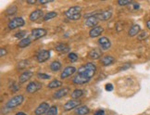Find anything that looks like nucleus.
Returning <instances> with one entry per match:
<instances>
[{
	"label": "nucleus",
	"instance_id": "72a5a7b5",
	"mask_svg": "<svg viewBox=\"0 0 150 115\" xmlns=\"http://www.w3.org/2000/svg\"><path fill=\"white\" fill-rule=\"evenodd\" d=\"M118 3H119V5H120V6H126V5L132 4V2L129 1V0H120V1H119Z\"/></svg>",
	"mask_w": 150,
	"mask_h": 115
},
{
	"label": "nucleus",
	"instance_id": "cd10ccee",
	"mask_svg": "<svg viewBox=\"0 0 150 115\" xmlns=\"http://www.w3.org/2000/svg\"><path fill=\"white\" fill-rule=\"evenodd\" d=\"M57 16V12H54V11H52V12H49L47 13V15L44 16V21H48V20H51L53 18H56V17Z\"/></svg>",
	"mask_w": 150,
	"mask_h": 115
},
{
	"label": "nucleus",
	"instance_id": "5701e85b",
	"mask_svg": "<svg viewBox=\"0 0 150 115\" xmlns=\"http://www.w3.org/2000/svg\"><path fill=\"white\" fill-rule=\"evenodd\" d=\"M89 56H90L91 59L97 60V59H99V58L101 57V52H100V50H98V49H94L89 53Z\"/></svg>",
	"mask_w": 150,
	"mask_h": 115
},
{
	"label": "nucleus",
	"instance_id": "bb28decb",
	"mask_svg": "<svg viewBox=\"0 0 150 115\" xmlns=\"http://www.w3.org/2000/svg\"><path fill=\"white\" fill-rule=\"evenodd\" d=\"M83 95V90H81V89H76V90H74L72 92V94H71V97L73 99H79V97H81Z\"/></svg>",
	"mask_w": 150,
	"mask_h": 115
},
{
	"label": "nucleus",
	"instance_id": "dca6fc26",
	"mask_svg": "<svg viewBox=\"0 0 150 115\" xmlns=\"http://www.w3.org/2000/svg\"><path fill=\"white\" fill-rule=\"evenodd\" d=\"M43 16V11L41 9H36L33 11V12L31 13L30 15V20L33 21H35L37 20H39L41 17Z\"/></svg>",
	"mask_w": 150,
	"mask_h": 115
},
{
	"label": "nucleus",
	"instance_id": "6e6552de",
	"mask_svg": "<svg viewBox=\"0 0 150 115\" xmlns=\"http://www.w3.org/2000/svg\"><path fill=\"white\" fill-rule=\"evenodd\" d=\"M42 87V84L37 82H32L30 83L26 87V91L28 93H34V92L38 91L40 88Z\"/></svg>",
	"mask_w": 150,
	"mask_h": 115
},
{
	"label": "nucleus",
	"instance_id": "6ab92c4d",
	"mask_svg": "<svg viewBox=\"0 0 150 115\" xmlns=\"http://www.w3.org/2000/svg\"><path fill=\"white\" fill-rule=\"evenodd\" d=\"M114 61H115V59L111 56H105L101 59V63L104 66L110 65V64H112V63H114Z\"/></svg>",
	"mask_w": 150,
	"mask_h": 115
},
{
	"label": "nucleus",
	"instance_id": "39448f33",
	"mask_svg": "<svg viewBox=\"0 0 150 115\" xmlns=\"http://www.w3.org/2000/svg\"><path fill=\"white\" fill-rule=\"evenodd\" d=\"M50 58V51L48 50H41L36 56V60L38 62H45Z\"/></svg>",
	"mask_w": 150,
	"mask_h": 115
},
{
	"label": "nucleus",
	"instance_id": "a18cd8bd",
	"mask_svg": "<svg viewBox=\"0 0 150 115\" xmlns=\"http://www.w3.org/2000/svg\"><path fill=\"white\" fill-rule=\"evenodd\" d=\"M15 115H27V114L24 113V112H18V113H16Z\"/></svg>",
	"mask_w": 150,
	"mask_h": 115
},
{
	"label": "nucleus",
	"instance_id": "c9c22d12",
	"mask_svg": "<svg viewBox=\"0 0 150 115\" xmlns=\"http://www.w3.org/2000/svg\"><path fill=\"white\" fill-rule=\"evenodd\" d=\"M38 76L41 79H49L50 78L48 74H45V73H38Z\"/></svg>",
	"mask_w": 150,
	"mask_h": 115
},
{
	"label": "nucleus",
	"instance_id": "c756f323",
	"mask_svg": "<svg viewBox=\"0 0 150 115\" xmlns=\"http://www.w3.org/2000/svg\"><path fill=\"white\" fill-rule=\"evenodd\" d=\"M68 58H69V60H70V61H71V62H75L78 60V56L75 53H70L68 55Z\"/></svg>",
	"mask_w": 150,
	"mask_h": 115
},
{
	"label": "nucleus",
	"instance_id": "f704fd0d",
	"mask_svg": "<svg viewBox=\"0 0 150 115\" xmlns=\"http://www.w3.org/2000/svg\"><path fill=\"white\" fill-rule=\"evenodd\" d=\"M11 91L12 92H17L19 90V85L17 84H15V83H12V86H11Z\"/></svg>",
	"mask_w": 150,
	"mask_h": 115
},
{
	"label": "nucleus",
	"instance_id": "58836bf2",
	"mask_svg": "<svg viewBox=\"0 0 150 115\" xmlns=\"http://www.w3.org/2000/svg\"><path fill=\"white\" fill-rule=\"evenodd\" d=\"M95 115H105V111H97L95 113Z\"/></svg>",
	"mask_w": 150,
	"mask_h": 115
},
{
	"label": "nucleus",
	"instance_id": "2f4dec72",
	"mask_svg": "<svg viewBox=\"0 0 150 115\" xmlns=\"http://www.w3.org/2000/svg\"><path fill=\"white\" fill-rule=\"evenodd\" d=\"M147 35H148L147 33L144 31V32H142V33L139 34V35H138V39H139V40H144V39H146V38L147 37Z\"/></svg>",
	"mask_w": 150,
	"mask_h": 115
},
{
	"label": "nucleus",
	"instance_id": "7ed1b4c3",
	"mask_svg": "<svg viewBox=\"0 0 150 115\" xmlns=\"http://www.w3.org/2000/svg\"><path fill=\"white\" fill-rule=\"evenodd\" d=\"M23 96H16L14 97H12V99H10L8 102L7 104H6V106H7V108L8 109H13V108H16L20 106L22 102H23Z\"/></svg>",
	"mask_w": 150,
	"mask_h": 115
},
{
	"label": "nucleus",
	"instance_id": "20e7f679",
	"mask_svg": "<svg viewBox=\"0 0 150 115\" xmlns=\"http://www.w3.org/2000/svg\"><path fill=\"white\" fill-rule=\"evenodd\" d=\"M25 24V21L24 20L21 18V17H17V18H14L11 21H9V23L8 25L9 30H14L16 28H19L21 27Z\"/></svg>",
	"mask_w": 150,
	"mask_h": 115
},
{
	"label": "nucleus",
	"instance_id": "37998d69",
	"mask_svg": "<svg viewBox=\"0 0 150 115\" xmlns=\"http://www.w3.org/2000/svg\"><path fill=\"white\" fill-rule=\"evenodd\" d=\"M146 26H147V28L150 30V20L146 21Z\"/></svg>",
	"mask_w": 150,
	"mask_h": 115
},
{
	"label": "nucleus",
	"instance_id": "4468645a",
	"mask_svg": "<svg viewBox=\"0 0 150 115\" xmlns=\"http://www.w3.org/2000/svg\"><path fill=\"white\" fill-rule=\"evenodd\" d=\"M80 102L76 99H71L70 101H68L66 104L64 105V110L65 111H71L72 109L76 108L77 106H79Z\"/></svg>",
	"mask_w": 150,
	"mask_h": 115
},
{
	"label": "nucleus",
	"instance_id": "423d86ee",
	"mask_svg": "<svg viewBox=\"0 0 150 115\" xmlns=\"http://www.w3.org/2000/svg\"><path fill=\"white\" fill-rule=\"evenodd\" d=\"M49 104L47 102H43L42 104H40L36 109H35V111H34V113H35V115H42V114H45L47 113L49 110Z\"/></svg>",
	"mask_w": 150,
	"mask_h": 115
},
{
	"label": "nucleus",
	"instance_id": "aec40b11",
	"mask_svg": "<svg viewBox=\"0 0 150 115\" xmlns=\"http://www.w3.org/2000/svg\"><path fill=\"white\" fill-rule=\"evenodd\" d=\"M140 30H141V28H140V26L138 25V24H134V25H132V26L131 27V29L129 30L128 35H129V36H131V37H132V36H135L136 34H138V33L140 32Z\"/></svg>",
	"mask_w": 150,
	"mask_h": 115
},
{
	"label": "nucleus",
	"instance_id": "c85d7f7f",
	"mask_svg": "<svg viewBox=\"0 0 150 115\" xmlns=\"http://www.w3.org/2000/svg\"><path fill=\"white\" fill-rule=\"evenodd\" d=\"M47 115H57V108L56 106H52L47 112Z\"/></svg>",
	"mask_w": 150,
	"mask_h": 115
},
{
	"label": "nucleus",
	"instance_id": "4be33fe9",
	"mask_svg": "<svg viewBox=\"0 0 150 115\" xmlns=\"http://www.w3.org/2000/svg\"><path fill=\"white\" fill-rule=\"evenodd\" d=\"M90 112L89 108H87L86 106H82V107H79L76 111H75V113L77 115H86Z\"/></svg>",
	"mask_w": 150,
	"mask_h": 115
},
{
	"label": "nucleus",
	"instance_id": "473e14b6",
	"mask_svg": "<svg viewBox=\"0 0 150 115\" xmlns=\"http://www.w3.org/2000/svg\"><path fill=\"white\" fill-rule=\"evenodd\" d=\"M25 35H26V32L21 31V32H20V33H17L14 36H15L16 38H22V37H24Z\"/></svg>",
	"mask_w": 150,
	"mask_h": 115
},
{
	"label": "nucleus",
	"instance_id": "9d476101",
	"mask_svg": "<svg viewBox=\"0 0 150 115\" xmlns=\"http://www.w3.org/2000/svg\"><path fill=\"white\" fill-rule=\"evenodd\" d=\"M76 72V69H75V67H72V66H68L64 69V71L62 72L61 73V78L62 79H66L68 77H70L71 75H72V74Z\"/></svg>",
	"mask_w": 150,
	"mask_h": 115
},
{
	"label": "nucleus",
	"instance_id": "412c9836",
	"mask_svg": "<svg viewBox=\"0 0 150 115\" xmlns=\"http://www.w3.org/2000/svg\"><path fill=\"white\" fill-rule=\"evenodd\" d=\"M56 50L60 53H66L70 51V47H68L66 44H57L56 45Z\"/></svg>",
	"mask_w": 150,
	"mask_h": 115
},
{
	"label": "nucleus",
	"instance_id": "393cba45",
	"mask_svg": "<svg viewBox=\"0 0 150 115\" xmlns=\"http://www.w3.org/2000/svg\"><path fill=\"white\" fill-rule=\"evenodd\" d=\"M31 42H32V40H31L30 37L23 38V39L21 40V41H20V43H19V47H20V48H26V47H28V45L31 44Z\"/></svg>",
	"mask_w": 150,
	"mask_h": 115
},
{
	"label": "nucleus",
	"instance_id": "79ce46f5",
	"mask_svg": "<svg viewBox=\"0 0 150 115\" xmlns=\"http://www.w3.org/2000/svg\"><path fill=\"white\" fill-rule=\"evenodd\" d=\"M27 3L28 4H35L36 0H27Z\"/></svg>",
	"mask_w": 150,
	"mask_h": 115
},
{
	"label": "nucleus",
	"instance_id": "a878e982",
	"mask_svg": "<svg viewBox=\"0 0 150 115\" xmlns=\"http://www.w3.org/2000/svg\"><path fill=\"white\" fill-rule=\"evenodd\" d=\"M61 85H62V83L60 81H59V80H54V81H52L50 84H48L47 87L48 88H57Z\"/></svg>",
	"mask_w": 150,
	"mask_h": 115
},
{
	"label": "nucleus",
	"instance_id": "a211bd4d",
	"mask_svg": "<svg viewBox=\"0 0 150 115\" xmlns=\"http://www.w3.org/2000/svg\"><path fill=\"white\" fill-rule=\"evenodd\" d=\"M32 76H33V72H23L22 74H21L19 81H20L21 84H23V83L27 82L28 80L30 79Z\"/></svg>",
	"mask_w": 150,
	"mask_h": 115
},
{
	"label": "nucleus",
	"instance_id": "1a4fd4ad",
	"mask_svg": "<svg viewBox=\"0 0 150 115\" xmlns=\"http://www.w3.org/2000/svg\"><path fill=\"white\" fill-rule=\"evenodd\" d=\"M98 18H97V16L95 15V16H89L87 19H86L85 21V25L87 27H95L96 25H97V23H98Z\"/></svg>",
	"mask_w": 150,
	"mask_h": 115
},
{
	"label": "nucleus",
	"instance_id": "7c9ffc66",
	"mask_svg": "<svg viewBox=\"0 0 150 115\" xmlns=\"http://www.w3.org/2000/svg\"><path fill=\"white\" fill-rule=\"evenodd\" d=\"M16 11H17V8L15 7V6H13V7L8 8V9L7 10V14L8 15H12V14H14L16 12Z\"/></svg>",
	"mask_w": 150,
	"mask_h": 115
},
{
	"label": "nucleus",
	"instance_id": "ddd939ff",
	"mask_svg": "<svg viewBox=\"0 0 150 115\" xmlns=\"http://www.w3.org/2000/svg\"><path fill=\"white\" fill-rule=\"evenodd\" d=\"M90 81L89 79L87 78H85L82 75H80V74H77L76 76H74L73 80H72V82L75 84H86V83H88Z\"/></svg>",
	"mask_w": 150,
	"mask_h": 115
},
{
	"label": "nucleus",
	"instance_id": "f257e3e1",
	"mask_svg": "<svg viewBox=\"0 0 150 115\" xmlns=\"http://www.w3.org/2000/svg\"><path fill=\"white\" fill-rule=\"evenodd\" d=\"M96 65L93 64V63L89 62V63H87V64L82 66L79 69L78 74H80V75H82V76L90 80L92 77L94 76V74L96 73Z\"/></svg>",
	"mask_w": 150,
	"mask_h": 115
},
{
	"label": "nucleus",
	"instance_id": "f03ea898",
	"mask_svg": "<svg viewBox=\"0 0 150 115\" xmlns=\"http://www.w3.org/2000/svg\"><path fill=\"white\" fill-rule=\"evenodd\" d=\"M81 11H82V8L79 7V6H74V7L70 8L66 11L65 16L70 20L77 21L82 17V15H81Z\"/></svg>",
	"mask_w": 150,
	"mask_h": 115
},
{
	"label": "nucleus",
	"instance_id": "e433bc0d",
	"mask_svg": "<svg viewBox=\"0 0 150 115\" xmlns=\"http://www.w3.org/2000/svg\"><path fill=\"white\" fill-rule=\"evenodd\" d=\"M106 90L107 91H112L113 90V85L111 84H106Z\"/></svg>",
	"mask_w": 150,
	"mask_h": 115
},
{
	"label": "nucleus",
	"instance_id": "4c0bfd02",
	"mask_svg": "<svg viewBox=\"0 0 150 115\" xmlns=\"http://www.w3.org/2000/svg\"><path fill=\"white\" fill-rule=\"evenodd\" d=\"M6 54H7V50L4 49V48H1V50H0V56L3 57V56H5Z\"/></svg>",
	"mask_w": 150,
	"mask_h": 115
},
{
	"label": "nucleus",
	"instance_id": "f8f14e48",
	"mask_svg": "<svg viewBox=\"0 0 150 115\" xmlns=\"http://www.w3.org/2000/svg\"><path fill=\"white\" fill-rule=\"evenodd\" d=\"M98 43L100 45V47L103 48V49H108L109 48L111 47V43L110 41L105 36H103V37H100L98 39Z\"/></svg>",
	"mask_w": 150,
	"mask_h": 115
},
{
	"label": "nucleus",
	"instance_id": "ea45409f",
	"mask_svg": "<svg viewBox=\"0 0 150 115\" xmlns=\"http://www.w3.org/2000/svg\"><path fill=\"white\" fill-rule=\"evenodd\" d=\"M130 66H131V64H125V65L122 66V68H120V70H126V69H128Z\"/></svg>",
	"mask_w": 150,
	"mask_h": 115
},
{
	"label": "nucleus",
	"instance_id": "c03bdc74",
	"mask_svg": "<svg viewBox=\"0 0 150 115\" xmlns=\"http://www.w3.org/2000/svg\"><path fill=\"white\" fill-rule=\"evenodd\" d=\"M40 2V4H47V3H49V2H51V1H39Z\"/></svg>",
	"mask_w": 150,
	"mask_h": 115
},
{
	"label": "nucleus",
	"instance_id": "f3484780",
	"mask_svg": "<svg viewBox=\"0 0 150 115\" xmlns=\"http://www.w3.org/2000/svg\"><path fill=\"white\" fill-rule=\"evenodd\" d=\"M69 91H70V89H69L68 87L62 88V89H59L53 96H54L55 99H61V97H65L69 93Z\"/></svg>",
	"mask_w": 150,
	"mask_h": 115
},
{
	"label": "nucleus",
	"instance_id": "0eeeda50",
	"mask_svg": "<svg viewBox=\"0 0 150 115\" xmlns=\"http://www.w3.org/2000/svg\"><path fill=\"white\" fill-rule=\"evenodd\" d=\"M45 34H47V31L45 29H33L32 31V37L34 40H37L41 37H44Z\"/></svg>",
	"mask_w": 150,
	"mask_h": 115
},
{
	"label": "nucleus",
	"instance_id": "9b49d317",
	"mask_svg": "<svg viewBox=\"0 0 150 115\" xmlns=\"http://www.w3.org/2000/svg\"><path fill=\"white\" fill-rule=\"evenodd\" d=\"M96 16L99 21H108L112 17V11L111 10H104L102 12L96 14Z\"/></svg>",
	"mask_w": 150,
	"mask_h": 115
},
{
	"label": "nucleus",
	"instance_id": "a19ab883",
	"mask_svg": "<svg viewBox=\"0 0 150 115\" xmlns=\"http://www.w3.org/2000/svg\"><path fill=\"white\" fill-rule=\"evenodd\" d=\"M139 8H140V6H139V5L136 4V3H134V9L137 10V9H139Z\"/></svg>",
	"mask_w": 150,
	"mask_h": 115
},
{
	"label": "nucleus",
	"instance_id": "2eb2a0df",
	"mask_svg": "<svg viewBox=\"0 0 150 115\" xmlns=\"http://www.w3.org/2000/svg\"><path fill=\"white\" fill-rule=\"evenodd\" d=\"M103 31H104V29L101 26H96V27H94L93 29H92V30L90 31V33H89V34H90L91 37L95 38V37L99 36L100 34L103 33Z\"/></svg>",
	"mask_w": 150,
	"mask_h": 115
},
{
	"label": "nucleus",
	"instance_id": "b1692460",
	"mask_svg": "<svg viewBox=\"0 0 150 115\" xmlns=\"http://www.w3.org/2000/svg\"><path fill=\"white\" fill-rule=\"evenodd\" d=\"M61 63L59 61H53L50 64V69L53 72H57V71H59L60 69H61Z\"/></svg>",
	"mask_w": 150,
	"mask_h": 115
}]
</instances>
